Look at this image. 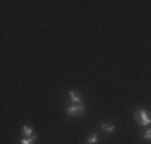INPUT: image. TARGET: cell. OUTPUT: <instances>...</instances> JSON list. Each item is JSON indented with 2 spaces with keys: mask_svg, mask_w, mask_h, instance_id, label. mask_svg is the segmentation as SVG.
<instances>
[{
  "mask_svg": "<svg viewBox=\"0 0 151 144\" xmlns=\"http://www.w3.org/2000/svg\"><path fill=\"white\" fill-rule=\"evenodd\" d=\"M85 112V104L81 103V104H71V106L66 107V114L68 117H77V115H82Z\"/></svg>",
  "mask_w": 151,
  "mask_h": 144,
  "instance_id": "cell-1",
  "label": "cell"
},
{
  "mask_svg": "<svg viewBox=\"0 0 151 144\" xmlns=\"http://www.w3.org/2000/svg\"><path fill=\"white\" fill-rule=\"evenodd\" d=\"M135 120H137V123H140L142 127H148V125L151 123L150 114L146 112V110H143V109L135 110Z\"/></svg>",
  "mask_w": 151,
  "mask_h": 144,
  "instance_id": "cell-2",
  "label": "cell"
},
{
  "mask_svg": "<svg viewBox=\"0 0 151 144\" xmlns=\"http://www.w3.org/2000/svg\"><path fill=\"white\" fill-rule=\"evenodd\" d=\"M68 95H69V99L73 101V104H81V103H82L81 95H79L76 90H69V91H68Z\"/></svg>",
  "mask_w": 151,
  "mask_h": 144,
  "instance_id": "cell-3",
  "label": "cell"
},
{
  "mask_svg": "<svg viewBox=\"0 0 151 144\" xmlns=\"http://www.w3.org/2000/svg\"><path fill=\"white\" fill-rule=\"evenodd\" d=\"M101 130L105 133H108V135H111V133L116 131V125H113V123H101Z\"/></svg>",
  "mask_w": 151,
  "mask_h": 144,
  "instance_id": "cell-4",
  "label": "cell"
},
{
  "mask_svg": "<svg viewBox=\"0 0 151 144\" xmlns=\"http://www.w3.org/2000/svg\"><path fill=\"white\" fill-rule=\"evenodd\" d=\"M23 135L26 136V138H29V136L34 135V130H32V127H29V125H23Z\"/></svg>",
  "mask_w": 151,
  "mask_h": 144,
  "instance_id": "cell-5",
  "label": "cell"
},
{
  "mask_svg": "<svg viewBox=\"0 0 151 144\" xmlns=\"http://www.w3.org/2000/svg\"><path fill=\"white\" fill-rule=\"evenodd\" d=\"M35 141H37V136L32 135V136H29V138H23L19 141V144H34Z\"/></svg>",
  "mask_w": 151,
  "mask_h": 144,
  "instance_id": "cell-6",
  "label": "cell"
},
{
  "mask_svg": "<svg viewBox=\"0 0 151 144\" xmlns=\"http://www.w3.org/2000/svg\"><path fill=\"white\" fill-rule=\"evenodd\" d=\"M96 141H98V136H96V135H90V136L87 138V143H88V144H95Z\"/></svg>",
  "mask_w": 151,
  "mask_h": 144,
  "instance_id": "cell-7",
  "label": "cell"
},
{
  "mask_svg": "<svg viewBox=\"0 0 151 144\" xmlns=\"http://www.w3.org/2000/svg\"><path fill=\"white\" fill-rule=\"evenodd\" d=\"M145 139H146V141H150V139H151V130L150 128L145 130Z\"/></svg>",
  "mask_w": 151,
  "mask_h": 144,
  "instance_id": "cell-8",
  "label": "cell"
}]
</instances>
